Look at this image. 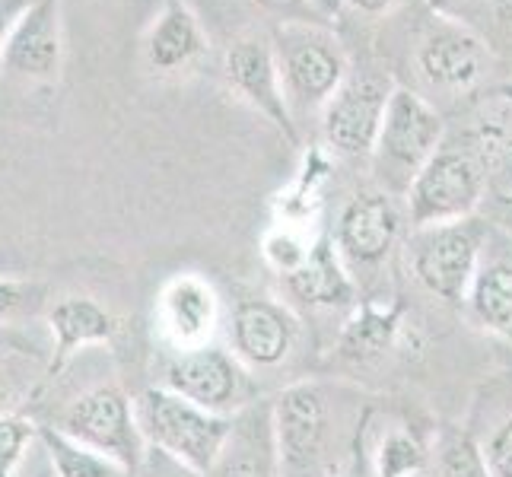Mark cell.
<instances>
[{"label": "cell", "instance_id": "obj_28", "mask_svg": "<svg viewBox=\"0 0 512 477\" xmlns=\"http://www.w3.org/2000/svg\"><path fill=\"white\" fill-rule=\"evenodd\" d=\"M42 287L39 284H23V280H4L0 277V315H13L39 306L42 299Z\"/></svg>", "mask_w": 512, "mask_h": 477}, {"label": "cell", "instance_id": "obj_4", "mask_svg": "<svg viewBox=\"0 0 512 477\" xmlns=\"http://www.w3.org/2000/svg\"><path fill=\"white\" fill-rule=\"evenodd\" d=\"M274 439L284 477H328L331 465V398L322 382H293L271 401Z\"/></svg>", "mask_w": 512, "mask_h": 477}, {"label": "cell", "instance_id": "obj_11", "mask_svg": "<svg viewBox=\"0 0 512 477\" xmlns=\"http://www.w3.org/2000/svg\"><path fill=\"white\" fill-rule=\"evenodd\" d=\"M303 325L290 306L268 296L239 299L229 315V347L249 373L277 369L290 360Z\"/></svg>", "mask_w": 512, "mask_h": 477}, {"label": "cell", "instance_id": "obj_12", "mask_svg": "<svg viewBox=\"0 0 512 477\" xmlns=\"http://www.w3.org/2000/svg\"><path fill=\"white\" fill-rule=\"evenodd\" d=\"M401 210L395 194L388 191H360L344 204L338 226H334V245L350 271H369L392 255L401 236Z\"/></svg>", "mask_w": 512, "mask_h": 477}, {"label": "cell", "instance_id": "obj_15", "mask_svg": "<svg viewBox=\"0 0 512 477\" xmlns=\"http://www.w3.org/2000/svg\"><path fill=\"white\" fill-rule=\"evenodd\" d=\"M207 477H284L271 401H255L233 417V430H229L226 446L220 449Z\"/></svg>", "mask_w": 512, "mask_h": 477}, {"label": "cell", "instance_id": "obj_23", "mask_svg": "<svg viewBox=\"0 0 512 477\" xmlns=\"http://www.w3.org/2000/svg\"><path fill=\"white\" fill-rule=\"evenodd\" d=\"M436 474L439 477H493L484 449L465 430H443L436 436Z\"/></svg>", "mask_w": 512, "mask_h": 477}, {"label": "cell", "instance_id": "obj_13", "mask_svg": "<svg viewBox=\"0 0 512 477\" xmlns=\"http://www.w3.org/2000/svg\"><path fill=\"white\" fill-rule=\"evenodd\" d=\"M64 0H32V7L13 26L7 45L0 48V64L7 74L23 80H58L64 64Z\"/></svg>", "mask_w": 512, "mask_h": 477}, {"label": "cell", "instance_id": "obj_20", "mask_svg": "<svg viewBox=\"0 0 512 477\" xmlns=\"http://www.w3.org/2000/svg\"><path fill=\"white\" fill-rule=\"evenodd\" d=\"M468 315L493 334H512V258H484L468 290Z\"/></svg>", "mask_w": 512, "mask_h": 477}, {"label": "cell", "instance_id": "obj_6", "mask_svg": "<svg viewBox=\"0 0 512 477\" xmlns=\"http://www.w3.org/2000/svg\"><path fill=\"white\" fill-rule=\"evenodd\" d=\"M55 427L74 443L115 458L131 474H137L147 455V443L137 427L134 401L121 385H96L90 392H83L58 414Z\"/></svg>", "mask_w": 512, "mask_h": 477}, {"label": "cell", "instance_id": "obj_31", "mask_svg": "<svg viewBox=\"0 0 512 477\" xmlns=\"http://www.w3.org/2000/svg\"><path fill=\"white\" fill-rule=\"evenodd\" d=\"M32 7V0H0V48L7 45L13 26L20 23V16Z\"/></svg>", "mask_w": 512, "mask_h": 477}, {"label": "cell", "instance_id": "obj_27", "mask_svg": "<svg viewBox=\"0 0 512 477\" xmlns=\"http://www.w3.org/2000/svg\"><path fill=\"white\" fill-rule=\"evenodd\" d=\"M484 458H487V468L493 477H512V417H506L497 430L490 433Z\"/></svg>", "mask_w": 512, "mask_h": 477}, {"label": "cell", "instance_id": "obj_35", "mask_svg": "<svg viewBox=\"0 0 512 477\" xmlns=\"http://www.w3.org/2000/svg\"><path fill=\"white\" fill-rule=\"evenodd\" d=\"M509 4H512V0H509Z\"/></svg>", "mask_w": 512, "mask_h": 477}, {"label": "cell", "instance_id": "obj_25", "mask_svg": "<svg viewBox=\"0 0 512 477\" xmlns=\"http://www.w3.org/2000/svg\"><path fill=\"white\" fill-rule=\"evenodd\" d=\"M39 436V427L20 414H0V477H16V468Z\"/></svg>", "mask_w": 512, "mask_h": 477}, {"label": "cell", "instance_id": "obj_22", "mask_svg": "<svg viewBox=\"0 0 512 477\" xmlns=\"http://www.w3.org/2000/svg\"><path fill=\"white\" fill-rule=\"evenodd\" d=\"M39 443L45 446L51 458L55 477H134L125 465H118L115 458L74 443V439L64 436L55 423L39 427Z\"/></svg>", "mask_w": 512, "mask_h": 477}, {"label": "cell", "instance_id": "obj_19", "mask_svg": "<svg viewBox=\"0 0 512 477\" xmlns=\"http://www.w3.org/2000/svg\"><path fill=\"white\" fill-rule=\"evenodd\" d=\"M287 287L306 306H322V309L350 306L353 296H357L353 274L331 236H319L312 242L306 261L287 277Z\"/></svg>", "mask_w": 512, "mask_h": 477}, {"label": "cell", "instance_id": "obj_26", "mask_svg": "<svg viewBox=\"0 0 512 477\" xmlns=\"http://www.w3.org/2000/svg\"><path fill=\"white\" fill-rule=\"evenodd\" d=\"M309 249H312V242L306 245L293 229H274V233L264 236V245H261L264 261H268L280 277H290L299 264L306 261Z\"/></svg>", "mask_w": 512, "mask_h": 477}, {"label": "cell", "instance_id": "obj_16", "mask_svg": "<svg viewBox=\"0 0 512 477\" xmlns=\"http://www.w3.org/2000/svg\"><path fill=\"white\" fill-rule=\"evenodd\" d=\"M48 328L55 347H51V360L45 366V385L64 373V366L74 360L77 350L112 344L121 331V322L93 296H64L51 306Z\"/></svg>", "mask_w": 512, "mask_h": 477}, {"label": "cell", "instance_id": "obj_3", "mask_svg": "<svg viewBox=\"0 0 512 477\" xmlns=\"http://www.w3.org/2000/svg\"><path fill=\"white\" fill-rule=\"evenodd\" d=\"M443 134V115L423 96L404 90V86H395L392 102L385 109L376 150L369 156L376 179L382 182V191L408 194L417 172L443 147Z\"/></svg>", "mask_w": 512, "mask_h": 477}, {"label": "cell", "instance_id": "obj_5", "mask_svg": "<svg viewBox=\"0 0 512 477\" xmlns=\"http://www.w3.org/2000/svg\"><path fill=\"white\" fill-rule=\"evenodd\" d=\"M484 242L487 233L474 217L414 229L408 242L411 274L436 299L449 306H465L474 274L484 261Z\"/></svg>", "mask_w": 512, "mask_h": 477}, {"label": "cell", "instance_id": "obj_17", "mask_svg": "<svg viewBox=\"0 0 512 477\" xmlns=\"http://www.w3.org/2000/svg\"><path fill=\"white\" fill-rule=\"evenodd\" d=\"M207 32L185 0H163L144 35V61L156 74H182L207 55Z\"/></svg>", "mask_w": 512, "mask_h": 477}, {"label": "cell", "instance_id": "obj_9", "mask_svg": "<svg viewBox=\"0 0 512 477\" xmlns=\"http://www.w3.org/2000/svg\"><path fill=\"white\" fill-rule=\"evenodd\" d=\"M166 388L223 417H236L242 408L255 404L249 369L239 363L233 350H223L217 344L175 353L166 366Z\"/></svg>", "mask_w": 512, "mask_h": 477}, {"label": "cell", "instance_id": "obj_33", "mask_svg": "<svg viewBox=\"0 0 512 477\" xmlns=\"http://www.w3.org/2000/svg\"><path fill=\"white\" fill-rule=\"evenodd\" d=\"M347 7H353L357 13H366V16H379V13H388L398 0H344Z\"/></svg>", "mask_w": 512, "mask_h": 477}, {"label": "cell", "instance_id": "obj_18", "mask_svg": "<svg viewBox=\"0 0 512 477\" xmlns=\"http://www.w3.org/2000/svg\"><path fill=\"white\" fill-rule=\"evenodd\" d=\"M487 51L474 32L462 26H449L430 32L417 48V67L427 83L439 90H468L484 74Z\"/></svg>", "mask_w": 512, "mask_h": 477}, {"label": "cell", "instance_id": "obj_2", "mask_svg": "<svg viewBox=\"0 0 512 477\" xmlns=\"http://www.w3.org/2000/svg\"><path fill=\"white\" fill-rule=\"evenodd\" d=\"M280 80L290 99V109H325L350 74V61L341 39L322 23L290 20L271 32Z\"/></svg>", "mask_w": 512, "mask_h": 477}, {"label": "cell", "instance_id": "obj_30", "mask_svg": "<svg viewBox=\"0 0 512 477\" xmlns=\"http://www.w3.org/2000/svg\"><path fill=\"white\" fill-rule=\"evenodd\" d=\"M261 10H268L274 16H280V23L290 20H306V23H322L319 16L312 13L309 0H255Z\"/></svg>", "mask_w": 512, "mask_h": 477}, {"label": "cell", "instance_id": "obj_7", "mask_svg": "<svg viewBox=\"0 0 512 477\" xmlns=\"http://www.w3.org/2000/svg\"><path fill=\"white\" fill-rule=\"evenodd\" d=\"M395 80L379 70H350L322 109V140L325 147L347 159L363 163L373 156L376 140L385 121V109L392 102Z\"/></svg>", "mask_w": 512, "mask_h": 477}, {"label": "cell", "instance_id": "obj_34", "mask_svg": "<svg viewBox=\"0 0 512 477\" xmlns=\"http://www.w3.org/2000/svg\"><path fill=\"white\" fill-rule=\"evenodd\" d=\"M328 477H347V474H341V471H334V468H331V471H328Z\"/></svg>", "mask_w": 512, "mask_h": 477}, {"label": "cell", "instance_id": "obj_32", "mask_svg": "<svg viewBox=\"0 0 512 477\" xmlns=\"http://www.w3.org/2000/svg\"><path fill=\"white\" fill-rule=\"evenodd\" d=\"M309 7L322 23H334L344 10V0H309Z\"/></svg>", "mask_w": 512, "mask_h": 477}, {"label": "cell", "instance_id": "obj_8", "mask_svg": "<svg viewBox=\"0 0 512 477\" xmlns=\"http://www.w3.org/2000/svg\"><path fill=\"white\" fill-rule=\"evenodd\" d=\"M404 201L414 229L468 220L484 201V169L468 150L439 147L417 172Z\"/></svg>", "mask_w": 512, "mask_h": 477}, {"label": "cell", "instance_id": "obj_1", "mask_svg": "<svg viewBox=\"0 0 512 477\" xmlns=\"http://www.w3.org/2000/svg\"><path fill=\"white\" fill-rule=\"evenodd\" d=\"M137 427L147 449H156L185 468L207 477L214 468L226 436L233 430V417L210 414L194 401L169 392V388H147L134 398Z\"/></svg>", "mask_w": 512, "mask_h": 477}, {"label": "cell", "instance_id": "obj_24", "mask_svg": "<svg viewBox=\"0 0 512 477\" xmlns=\"http://www.w3.org/2000/svg\"><path fill=\"white\" fill-rule=\"evenodd\" d=\"M423 468H427V446L411 430H392L382 436L373 477H414Z\"/></svg>", "mask_w": 512, "mask_h": 477}, {"label": "cell", "instance_id": "obj_14", "mask_svg": "<svg viewBox=\"0 0 512 477\" xmlns=\"http://www.w3.org/2000/svg\"><path fill=\"white\" fill-rule=\"evenodd\" d=\"M220 325V296L201 274H175L156 299V328L179 350L214 344Z\"/></svg>", "mask_w": 512, "mask_h": 477}, {"label": "cell", "instance_id": "obj_21", "mask_svg": "<svg viewBox=\"0 0 512 477\" xmlns=\"http://www.w3.org/2000/svg\"><path fill=\"white\" fill-rule=\"evenodd\" d=\"M398 334L395 306H363L341 331V353L353 363H369L392 347Z\"/></svg>", "mask_w": 512, "mask_h": 477}, {"label": "cell", "instance_id": "obj_10", "mask_svg": "<svg viewBox=\"0 0 512 477\" xmlns=\"http://www.w3.org/2000/svg\"><path fill=\"white\" fill-rule=\"evenodd\" d=\"M223 77L229 83V90L287 137V144L293 147L299 144V128L284 90V80H280L271 35L242 32L239 39L229 42L223 55Z\"/></svg>", "mask_w": 512, "mask_h": 477}, {"label": "cell", "instance_id": "obj_29", "mask_svg": "<svg viewBox=\"0 0 512 477\" xmlns=\"http://www.w3.org/2000/svg\"><path fill=\"white\" fill-rule=\"evenodd\" d=\"M134 477H201L198 471L185 468L182 462H175V458L156 452V449H147L144 462H140L137 474Z\"/></svg>", "mask_w": 512, "mask_h": 477}]
</instances>
